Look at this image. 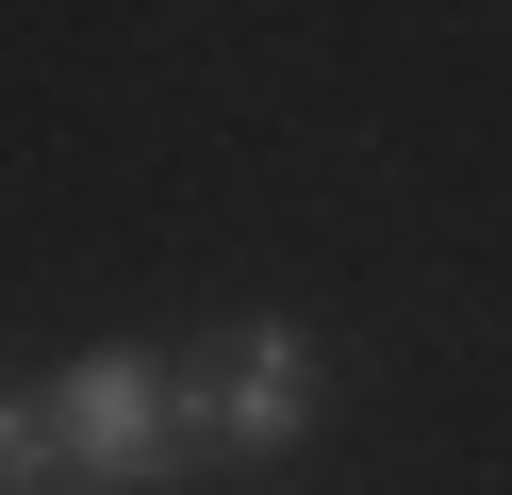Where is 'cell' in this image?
<instances>
[{"mask_svg":"<svg viewBox=\"0 0 512 495\" xmlns=\"http://www.w3.org/2000/svg\"><path fill=\"white\" fill-rule=\"evenodd\" d=\"M166 396H182V446H232V462H281L314 429V347L281 314H248V330H215L199 363H166Z\"/></svg>","mask_w":512,"mask_h":495,"instance_id":"cell-1","label":"cell"},{"mask_svg":"<svg viewBox=\"0 0 512 495\" xmlns=\"http://www.w3.org/2000/svg\"><path fill=\"white\" fill-rule=\"evenodd\" d=\"M50 396V429H67V479H166L182 462V396H166V363L149 347H100V363H67V380H34Z\"/></svg>","mask_w":512,"mask_h":495,"instance_id":"cell-2","label":"cell"},{"mask_svg":"<svg viewBox=\"0 0 512 495\" xmlns=\"http://www.w3.org/2000/svg\"><path fill=\"white\" fill-rule=\"evenodd\" d=\"M0 495H67V429H50V396H0Z\"/></svg>","mask_w":512,"mask_h":495,"instance_id":"cell-3","label":"cell"},{"mask_svg":"<svg viewBox=\"0 0 512 495\" xmlns=\"http://www.w3.org/2000/svg\"><path fill=\"white\" fill-rule=\"evenodd\" d=\"M67 495H100V479H67Z\"/></svg>","mask_w":512,"mask_h":495,"instance_id":"cell-4","label":"cell"}]
</instances>
